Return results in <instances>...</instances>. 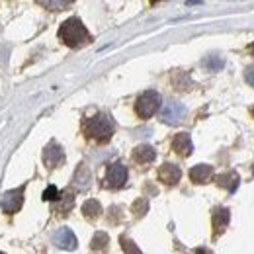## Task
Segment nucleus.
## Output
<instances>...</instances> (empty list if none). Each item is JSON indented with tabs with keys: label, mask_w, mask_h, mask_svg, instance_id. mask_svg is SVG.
Returning <instances> with one entry per match:
<instances>
[{
	"label": "nucleus",
	"mask_w": 254,
	"mask_h": 254,
	"mask_svg": "<svg viewBox=\"0 0 254 254\" xmlns=\"http://www.w3.org/2000/svg\"><path fill=\"white\" fill-rule=\"evenodd\" d=\"M108 243H110V239H108L106 233H96L92 243H90V249H92V251H104V249L108 247Z\"/></svg>",
	"instance_id": "a211bd4d"
},
{
	"label": "nucleus",
	"mask_w": 254,
	"mask_h": 254,
	"mask_svg": "<svg viewBox=\"0 0 254 254\" xmlns=\"http://www.w3.org/2000/svg\"><path fill=\"white\" fill-rule=\"evenodd\" d=\"M213 174V168L209 164H197L190 170V180L193 184H205Z\"/></svg>",
	"instance_id": "ddd939ff"
},
{
	"label": "nucleus",
	"mask_w": 254,
	"mask_h": 254,
	"mask_svg": "<svg viewBox=\"0 0 254 254\" xmlns=\"http://www.w3.org/2000/svg\"><path fill=\"white\" fill-rule=\"evenodd\" d=\"M120 243L124 245V249H126L127 253H139V249H137V247H133V243H131L129 239H126V237H122V239H120Z\"/></svg>",
	"instance_id": "4be33fe9"
},
{
	"label": "nucleus",
	"mask_w": 254,
	"mask_h": 254,
	"mask_svg": "<svg viewBox=\"0 0 254 254\" xmlns=\"http://www.w3.org/2000/svg\"><path fill=\"white\" fill-rule=\"evenodd\" d=\"M159 108H160V96L155 90L143 92V94L137 98V102H135V112H137V116L141 120L153 118L159 112Z\"/></svg>",
	"instance_id": "7ed1b4c3"
},
{
	"label": "nucleus",
	"mask_w": 254,
	"mask_h": 254,
	"mask_svg": "<svg viewBox=\"0 0 254 254\" xmlns=\"http://www.w3.org/2000/svg\"><path fill=\"white\" fill-rule=\"evenodd\" d=\"M147 209H149L147 199H137V201L133 203V213H135V217H143V215L147 213Z\"/></svg>",
	"instance_id": "6ab92c4d"
},
{
	"label": "nucleus",
	"mask_w": 254,
	"mask_h": 254,
	"mask_svg": "<svg viewBox=\"0 0 254 254\" xmlns=\"http://www.w3.org/2000/svg\"><path fill=\"white\" fill-rule=\"evenodd\" d=\"M245 80L254 88V66H247V70H245Z\"/></svg>",
	"instance_id": "5701e85b"
},
{
	"label": "nucleus",
	"mask_w": 254,
	"mask_h": 254,
	"mask_svg": "<svg viewBox=\"0 0 254 254\" xmlns=\"http://www.w3.org/2000/svg\"><path fill=\"white\" fill-rule=\"evenodd\" d=\"M82 213H84V217L86 219H98L100 215H102V205H100V201H96V199H88V201H84V205H82Z\"/></svg>",
	"instance_id": "2eb2a0df"
},
{
	"label": "nucleus",
	"mask_w": 254,
	"mask_h": 254,
	"mask_svg": "<svg viewBox=\"0 0 254 254\" xmlns=\"http://www.w3.org/2000/svg\"><path fill=\"white\" fill-rule=\"evenodd\" d=\"M43 199H45V201H55V199H59V190H57L55 186H49L47 190L43 191Z\"/></svg>",
	"instance_id": "412c9836"
},
{
	"label": "nucleus",
	"mask_w": 254,
	"mask_h": 254,
	"mask_svg": "<svg viewBox=\"0 0 254 254\" xmlns=\"http://www.w3.org/2000/svg\"><path fill=\"white\" fill-rule=\"evenodd\" d=\"M64 155H63V149L57 145V143H49L43 151V162L47 168H57L59 164H63Z\"/></svg>",
	"instance_id": "6e6552de"
},
{
	"label": "nucleus",
	"mask_w": 254,
	"mask_h": 254,
	"mask_svg": "<svg viewBox=\"0 0 254 254\" xmlns=\"http://www.w3.org/2000/svg\"><path fill=\"white\" fill-rule=\"evenodd\" d=\"M127 182V168L124 164L116 162L112 166H108V172H106V186L108 188H122Z\"/></svg>",
	"instance_id": "423d86ee"
},
{
	"label": "nucleus",
	"mask_w": 254,
	"mask_h": 254,
	"mask_svg": "<svg viewBox=\"0 0 254 254\" xmlns=\"http://www.w3.org/2000/svg\"><path fill=\"white\" fill-rule=\"evenodd\" d=\"M184 116H186V108L180 102H168V104H164V108L160 112V120L168 126L180 124L184 120Z\"/></svg>",
	"instance_id": "39448f33"
},
{
	"label": "nucleus",
	"mask_w": 254,
	"mask_h": 254,
	"mask_svg": "<svg viewBox=\"0 0 254 254\" xmlns=\"http://www.w3.org/2000/svg\"><path fill=\"white\" fill-rule=\"evenodd\" d=\"M251 112H253V116H254V108H253V110H251Z\"/></svg>",
	"instance_id": "a878e982"
},
{
	"label": "nucleus",
	"mask_w": 254,
	"mask_h": 254,
	"mask_svg": "<svg viewBox=\"0 0 254 254\" xmlns=\"http://www.w3.org/2000/svg\"><path fill=\"white\" fill-rule=\"evenodd\" d=\"M249 53H251V55L254 57V43H253V45H249Z\"/></svg>",
	"instance_id": "b1692460"
},
{
	"label": "nucleus",
	"mask_w": 254,
	"mask_h": 254,
	"mask_svg": "<svg viewBox=\"0 0 254 254\" xmlns=\"http://www.w3.org/2000/svg\"><path fill=\"white\" fill-rule=\"evenodd\" d=\"M229 219H231V213H229L227 207H217V209H213V217H211V223H213V237H219L223 231L227 229Z\"/></svg>",
	"instance_id": "9b49d317"
},
{
	"label": "nucleus",
	"mask_w": 254,
	"mask_h": 254,
	"mask_svg": "<svg viewBox=\"0 0 254 254\" xmlns=\"http://www.w3.org/2000/svg\"><path fill=\"white\" fill-rule=\"evenodd\" d=\"M24 205V190L18 188V190H10L2 195V201H0V207L4 213L12 215V213H18Z\"/></svg>",
	"instance_id": "20e7f679"
},
{
	"label": "nucleus",
	"mask_w": 254,
	"mask_h": 254,
	"mask_svg": "<svg viewBox=\"0 0 254 254\" xmlns=\"http://www.w3.org/2000/svg\"><path fill=\"white\" fill-rule=\"evenodd\" d=\"M215 184L225 188V190L235 191L239 188V174H237V172H223V174H217V176H215Z\"/></svg>",
	"instance_id": "4468645a"
},
{
	"label": "nucleus",
	"mask_w": 254,
	"mask_h": 254,
	"mask_svg": "<svg viewBox=\"0 0 254 254\" xmlns=\"http://www.w3.org/2000/svg\"><path fill=\"white\" fill-rule=\"evenodd\" d=\"M205 66L213 72V70H219V68H223V59L221 57H217V55H211L209 59H205Z\"/></svg>",
	"instance_id": "aec40b11"
},
{
	"label": "nucleus",
	"mask_w": 254,
	"mask_h": 254,
	"mask_svg": "<svg viewBox=\"0 0 254 254\" xmlns=\"http://www.w3.org/2000/svg\"><path fill=\"white\" fill-rule=\"evenodd\" d=\"M35 2L41 4L43 8L51 10V12H61V10H64L72 0H35Z\"/></svg>",
	"instance_id": "f3484780"
},
{
	"label": "nucleus",
	"mask_w": 254,
	"mask_h": 254,
	"mask_svg": "<svg viewBox=\"0 0 254 254\" xmlns=\"http://www.w3.org/2000/svg\"><path fill=\"white\" fill-rule=\"evenodd\" d=\"M59 39L68 47H82L90 41V33L78 18H68L59 28Z\"/></svg>",
	"instance_id": "f03ea898"
},
{
	"label": "nucleus",
	"mask_w": 254,
	"mask_h": 254,
	"mask_svg": "<svg viewBox=\"0 0 254 254\" xmlns=\"http://www.w3.org/2000/svg\"><path fill=\"white\" fill-rule=\"evenodd\" d=\"M180 176H182V170L176 166V164H170V162H166V164H162L159 170V178L162 184H166V186H174V184H178L180 182Z\"/></svg>",
	"instance_id": "1a4fd4ad"
},
{
	"label": "nucleus",
	"mask_w": 254,
	"mask_h": 254,
	"mask_svg": "<svg viewBox=\"0 0 254 254\" xmlns=\"http://www.w3.org/2000/svg\"><path fill=\"white\" fill-rule=\"evenodd\" d=\"M172 151L178 155V157H190L191 151H193V143H191V137L188 133H178L172 141Z\"/></svg>",
	"instance_id": "9d476101"
},
{
	"label": "nucleus",
	"mask_w": 254,
	"mask_h": 254,
	"mask_svg": "<svg viewBox=\"0 0 254 254\" xmlns=\"http://www.w3.org/2000/svg\"><path fill=\"white\" fill-rule=\"evenodd\" d=\"M159 2H162V0H151V4H159Z\"/></svg>",
	"instance_id": "393cba45"
},
{
	"label": "nucleus",
	"mask_w": 254,
	"mask_h": 254,
	"mask_svg": "<svg viewBox=\"0 0 254 254\" xmlns=\"http://www.w3.org/2000/svg\"><path fill=\"white\" fill-rule=\"evenodd\" d=\"M116 131V124L108 114H96L94 118L84 122V135L98 143H108Z\"/></svg>",
	"instance_id": "f257e3e1"
},
{
	"label": "nucleus",
	"mask_w": 254,
	"mask_h": 254,
	"mask_svg": "<svg viewBox=\"0 0 254 254\" xmlns=\"http://www.w3.org/2000/svg\"><path fill=\"white\" fill-rule=\"evenodd\" d=\"M72 205H74V195H72L70 191H66L63 195V199L59 201V205L55 207V213H57V215H66V213L72 209Z\"/></svg>",
	"instance_id": "dca6fc26"
},
{
	"label": "nucleus",
	"mask_w": 254,
	"mask_h": 254,
	"mask_svg": "<svg viewBox=\"0 0 254 254\" xmlns=\"http://www.w3.org/2000/svg\"><path fill=\"white\" fill-rule=\"evenodd\" d=\"M53 245L57 249H61V251H74L76 249V237H74V233L70 229L63 227L53 235Z\"/></svg>",
	"instance_id": "0eeeda50"
},
{
	"label": "nucleus",
	"mask_w": 254,
	"mask_h": 254,
	"mask_svg": "<svg viewBox=\"0 0 254 254\" xmlns=\"http://www.w3.org/2000/svg\"><path fill=\"white\" fill-rule=\"evenodd\" d=\"M155 159H157V153H155V149H153L151 145H139V147L133 151V160H135L137 164H141V166L151 164Z\"/></svg>",
	"instance_id": "f8f14e48"
}]
</instances>
